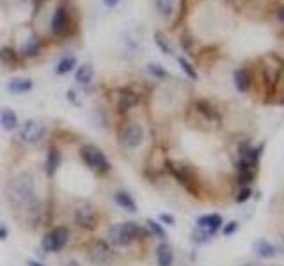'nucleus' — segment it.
Masks as SVG:
<instances>
[{
  "label": "nucleus",
  "instance_id": "obj_36",
  "mask_svg": "<svg viewBox=\"0 0 284 266\" xmlns=\"http://www.w3.org/2000/svg\"><path fill=\"white\" fill-rule=\"evenodd\" d=\"M158 218H160V222L167 223V226H174V222H176V218L172 217V215H169V213H162Z\"/></svg>",
  "mask_w": 284,
  "mask_h": 266
},
{
  "label": "nucleus",
  "instance_id": "obj_9",
  "mask_svg": "<svg viewBox=\"0 0 284 266\" xmlns=\"http://www.w3.org/2000/svg\"><path fill=\"white\" fill-rule=\"evenodd\" d=\"M87 256H89V261L93 264L98 266H105L112 261L114 252L110 249V245L107 243L105 240H94L93 243L89 245V250H87Z\"/></svg>",
  "mask_w": 284,
  "mask_h": 266
},
{
  "label": "nucleus",
  "instance_id": "obj_12",
  "mask_svg": "<svg viewBox=\"0 0 284 266\" xmlns=\"http://www.w3.org/2000/svg\"><path fill=\"white\" fill-rule=\"evenodd\" d=\"M256 171H258V167L247 163L245 160H238L236 161V179H238V183H240V187H249V185L254 181Z\"/></svg>",
  "mask_w": 284,
  "mask_h": 266
},
{
  "label": "nucleus",
  "instance_id": "obj_11",
  "mask_svg": "<svg viewBox=\"0 0 284 266\" xmlns=\"http://www.w3.org/2000/svg\"><path fill=\"white\" fill-rule=\"evenodd\" d=\"M139 101H140V96L137 94L135 91H132V89H123V91H119L116 109L117 112L125 114V112H128L130 109H133Z\"/></svg>",
  "mask_w": 284,
  "mask_h": 266
},
{
  "label": "nucleus",
  "instance_id": "obj_16",
  "mask_svg": "<svg viewBox=\"0 0 284 266\" xmlns=\"http://www.w3.org/2000/svg\"><path fill=\"white\" fill-rule=\"evenodd\" d=\"M121 227H123V233H125L126 240H128L130 243H133V241H137V240H140V238L146 236L144 227L139 226L137 222H123Z\"/></svg>",
  "mask_w": 284,
  "mask_h": 266
},
{
  "label": "nucleus",
  "instance_id": "obj_38",
  "mask_svg": "<svg viewBox=\"0 0 284 266\" xmlns=\"http://www.w3.org/2000/svg\"><path fill=\"white\" fill-rule=\"evenodd\" d=\"M103 2H105V6H107V7H116L119 0H103Z\"/></svg>",
  "mask_w": 284,
  "mask_h": 266
},
{
  "label": "nucleus",
  "instance_id": "obj_6",
  "mask_svg": "<svg viewBox=\"0 0 284 266\" xmlns=\"http://www.w3.org/2000/svg\"><path fill=\"white\" fill-rule=\"evenodd\" d=\"M68 240H70V231L66 227H53L52 231H48L45 234L41 247L47 252H59V250H63L66 247Z\"/></svg>",
  "mask_w": 284,
  "mask_h": 266
},
{
  "label": "nucleus",
  "instance_id": "obj_7",
  "mask_svg": "<svg viewBox=\"0 0 284 266\" xmlns=\"http://www.w3.org/2000/svg\"><path fill=\"white\" fill-rule=\"evenodd\" d=\"M169 171L172 172V176H174L190 194L197 195V179H195V172L192 171L190 165L169 163Z\"/></svg>",
  "mask_w": 284,
  "mask_h": 266
},
{
  "label": "nucleus",
  "instance_id": "obj_22",
  "mask_svg": "<svg viewBox=\"0 0 284 266\" xmlns=\"http://www.w3.org/2000/svg\"><path fill=\"white\" fill-rule=\"evenodd\" d=\"M94 76V69L91 64H80L78 68H76V82L82 84V86H87V84H91V80H93Z\"/></svg>",
  "mask_w": 284,
  "mask_h": 266
},
{
  "label": "nucleus",
  "instance_id": "obj_33",
  "mask_svg": "<svg viewBox=\"0 0 284 266\" xmlns=\"http://www.w3.org/2000/svg\"><path fill=\"white\" fill-rule=\"evenodd\" d=\"M251 197H252L251 187H240V190H238V194H236V202L238 204H244V202H247Z\"/></svg>",
  "mask_w": 284,
  "mask_h": 266
},
{
  "label": "nucleus",
  "instance_id": "obj_30",
  "mask_svg": "<svg viewBox=\"0 0 284 266\" xmlns=\"http://www.w3.org/2000/svg\"><path fill=\"white\" fill-rule=\"evenodd\" d=\"M155 43L158 46L160 50H162L164 53H167V55H171L172 53V46L169 43V39L166 36H164L162 32H155Z\"/></svg>",
  "mask_w": 284,
  "mask_h": 266
},
{
  "label": "nucleus",
  "instance_id": "obj_43",
  "mask_svg": "<svg viewBox=\"0 0 284 266\" xmlns=\"http://www.w3.org/2000/svg\"><path fill=\"white\" fill-rule=\"evenodd\" d=\"M244 266H251V264H244Z\"/></svg>",
  "mask_w": 284,
  "mask_h": 266
},
{
  "label": "nucleus",
  "instance_id": "obj_28",
  "mask_svg": "<svg viewBox=\"0 0 284 266\" xmlns=\"http://www.w3.org/2000/svg\"><path fill=\"white\" fill-rule=\"evenodd\" d=\"M174 4H176V0H155L156 11L166 18H169L174 13Z\"/></svg>",
  "mask_w": 284,
  "mask_h": 266
},
{
  "label": "nucleus",
  "instance_id": "obj_24",
  "mask_svg": "<svg viewBox=\"0 0 284 266\" xmlns=\"http://www.w3.org/2000/svg\"><path fill=\"white\" fill-rule=\"evenodd\" d=\"M41 50V41L37 39V37H30V39H27L24 45H22V50H20V55L24 57H34L37 55Z\"/></svg>",
  "mask_w": 284,
  "mask_h": 266
},
{
  "label": "nucleus",
  "instance_id": "obj_34",
  "mask_svg": "<svg viewBox=\"0 0 284 266\" xmlns=\"http://www.w3.org/2000/svg\"><path fill=\"white\" fill-rule=\"evenodd\" d=\"M148 71L151 73L153 76H156V78H169V73L162 66H158V64H149Z\"/></svg>",
  "mask_w": 284,
  "mask_h": 266
},
{
  "label": "nucleus",
  "instance_id": "obj_42",
  "mask_svg": "<svg viewBox=\"0 0 284 266\" xmlns=\"http://www.w3.org/2000/svg\"><path fill=\"white\" fill-rule=\"evenodd\" d=\"M282 245H284V236H282Z\"/></svg>",
  "mask_w": 284,
  "mask_h": 266
},
{
  "label": "nucleus",
  "instance_id": "obj_37",
  "mask_svg": "<svg viewBox=\"0 0 284 266\" xmlns=\"http://www.w3.org/2000/svg\"><path fill=\"white\" fill-rule=\"evenodd\" d=\"M0 240H7V229H6V226H2L0 223Z\"/></svg>",
  "mask_w": 284,
  "mask_h": 266
},
{
  "label": "nucleus",
  "instance_id": "obj_14",
  "mask_svg": "<svg viewBox=\"0 0 284 266\" xmlns=\"http://www.w3.org/2000/svg\"><path fill=\"white\" fill-rule=\"evenodd\" d=\"M107 243L114 245V247H128L132 245L128 240H126L125 233H123L121 223H114L107 229Z\"/></svg>",
  "mask_w": 284,
  "mask_h": 266
},
{
  "label": "nucleus",
  "instance_id": "obj_41",
  "mask_svg": "<svg viewBox=\"0 0 284 266\" xmlns=\"http://www.w3.org/2000/svg\"><path fill=\"white\" fill-rule=\"evenodd\" d=\"M29 266H45V264L37 263V261H29Z\"/></svg>",
  "mask_w": 284,
  "mask_h": 266
},
{
  "label": "nucleus",
  "instance_id": "obj_19",
  "mask_svg": "<svg viewBox=\"0 0 284 266\" xmlns=\"http://www.w3.org/2000/svg\"><path fill=\"white\" fill-rule=\"evenodd\" d=\"M114 199H116V204H117V206L123 208V210L130 211V213H135V211H137V202L133 200V197L128 194V192L119 190V192H116Z\"/></svg>",
  "mask_w": 284,
  "mask_h": 266
},
{
  "label": "nucleus",
  "instance_id": "obj_13",
  "mask_svg": "<svg viewBox=\"0 0 284 266\" xmlns=\"http://www.w3.org/2000/svg\"><path fill=\"white\" fill-rule=\"evenodd\" d=\"M222 217L218 213H210V215H202V217L197 218V227L202 231H206L208 234H215L218 229L222 227Z\"/></svg>",
  "mask_w": 284,
  "mask_h": 266
},
{
  "label": "nucleus",
  "instance_id": "obj_40",
  "mask_svg": "<svg viewBox=\"0 0 284 266\" xmlns=\"http://www.w3.org/2000/svg\"><path fill=\"white\" fill-rule=\"evenodd\" d=\"M63 266H80V264L76 263V261H68V263H64Z\"/></svg>",
  "mask_w": 284,
  "mask_h": 266
},
{
  "label": "nucleus",
  "instance_id": "obj_31",
  "mask_svg": "<svg viewBox=\"0 0 284 266\" xmlns=\"http://www.w3.org/2000/svg\"><path fill=\"white\" fill-rule=\"evenodd\" d=\"M210 236H212V234H208V233H206V231L199 229V227H195V229L192 231V234H190L192 241H194L195 245H202V243H206V241L210 240Z\"/></svg>",
  "mask_w": 284,
  "mask_h": 266
},
{
  "label": "nucleus",
  "instance_id": "obj_27",
  "mask_svg": "<svg viewBox=\"0 0 284 266\" xmlns=\"http://www.w3.org/2000/svg\"><path fill=\"white\" fill-rule=\"evenodd\" d=\"M73 68H76V59L73 55H66L59 60V64H57V68H55V73L57 75H66V73H70Z\"/></svg>",
  "mask_w": 284,
  "mask_h": 266
},
{
  "label": "nucleus",
  "instance_id": "obj_4",
  "mask_svg": "<svg viewBox=\"0 0 284 266\" xmlns=\"http://www.w3.org/2000/svg\"><path fill=\"white\" fill-rule=\"evenodd\" d=\"M73 220L78 227L82 229H94L98 226V213H96V208L87 200H80L76 202L75 210H73Z\"/></svg>",
  "mask_w": 284,
  "mask_h": 266
},
{
  "label": "nucleus",
  "instance_id": "obj_2",
  "mask_svg": "<svg viewBox=\"0 0 284 266\" xmlns=\"http://www.w3.org/2000/svg\"><path fill=\"white\" fill-rule=\"evenodd\" d=\"M284 73V60L275 53H268L263 59V82L267 87L268 96L274 94L277 84L281 82V76Z\"/></svg>",
  "mask_w": 284,
  "mask_h": 266
},
{
  "label": "nucleus",
  "instance_id": "obj_25",
  "mask_svg": "<svg viewBox=\"0 0 284 266\" xmlns=\"http://www.w3.org/2000/svg\"><path fill=\"white\" fill-rule=\"evenodd\" d=\"M195 109H197L199 114L205 115L208 121H218V115L217 112H215V109L212 105H210L208 101H205V99H199V101H195Z\"/></svg>",
  "mask_w": 284,
  "mask_h": 266
},
{
  "label": "nucleus",
  "instance_id": "obj_17",
  "mask_svg": "<svg viewBox=\"0 0 284 266\" xmlns=\"http://www.w3.org/2000/svg\"><path fill=\"white\" fill-rule=\"evenodd\" d=\"M156 263L158 266H172L174 263V250L169 243H160L156 247Z\"/></svg>",
  "mask_w": 284,
  "mask_h": 266
},
{
  "label": "nucleus",
  "instance_id": "obj_15",
  "mask_svg": "<svg viewBox=\"0 0 284 266\" xmlns=\"http://www.w3.org/2000/svg\"><path fill=\"white\" fill-rule=\"evenodd\" d=\"M233 82H235V87L238 92H247L252 86V76L249 73V69L245 68L236 69L235 75H233Z\"/></svg>",
  "mask_w": 284,
  "mask_h": 266
},
{
  "label": "nucleus",
  "instance_id": "obj_21",
  "mask_svg": "<svg viewBox=\"0 0 284 266\" xmlns=\"http://www.w3.org/2000/svg\"><path fill=\"white\" fill-rule=\"evenodd\" d=\"M254 250L259 257H263V259H274V257L277 256L275 247L267 240H259L258 243H254Z\"/></svg>",
  "mask_w": 284,
  "mask_h": 266
},
{
  "label": "nucleus",
  "instance_id": "obj_26",
  "mask_svg": "<svg viewBox=\"0 0 284 266\" xmlns=\"http://www.w3.org/2000/svg\"><path fill=\"white\" fill-rule=\"evenodd\" d=\"M0 60H2L4 64H7V66H16V64L20 63V57H18V53L14 52L13 48L4 46V48L0 50Z\"/></svg>",
  "mask_w": 284,
  "mask_h": 266
},
{
  "label": "nucleus",
  "instance_id": "obj_5",
  "mask_svg": "<svg viewBox=\"0 0 284 266\" xmlns=\"http://www.w3.org/2000/svg\"><path fill=\"white\" fill-rule=\"evenodd\" d=\"M119 140L125 148L135 149L144 142V128L135 121H128L119 130Z\"/></svg>",
  "mask_w": 284,
  "mask_h": 266
},
{
  "label": "nucleus",
  "instance_id": "obj_23",
  "mask_svg": "<svg viewBox=\"0 0 284 266\" xmlns=\"http://www.w3.org/2000/svg\"><path fill=\"white\" fill-rule=\"evenodd\" d=\"M60 165V153L57 148H50L48 151V156H47V174L48 176H53L57 172Z\"/></svg>",
  "mask_w": 284,
  "mask_h": 266
},
{
  "label": "nucleus",
  "instance_id": "obj_39",
  "mask_svg": "<svg viewBox=\"0 0 284 266\" xmlns=\"http://www.w3.org/2000/svg\"><path fill=\"white\" fill-rule=\"evenodd\" d=\"M277 18H279V22L284 23V7H281V9L277 11Z\"/></svg>",
  "mask_w": 284,
  "mask_h": 266
},
{
  "label": "nucleus",
  "instance_id": "obj_10",
  "mask_svg": "<svg viewBox=\"0 0 284 266\" xmlns=\"http://www.w3.org/2000/svg\"><path fill=\"white\" fill-rule=\"evenodd\" d=\"M45 137V128L43 125H39L37 121H27L24 126H22L20 130V135H18V138H20L22 142H25V144L29 146H36L39 144L41 140H43Z\"/></svg>",
  "mask_w": 284,
  "mask_h": 266
},
{
  "label": "nucleus",
  "instance_id": "obj_29",
  "mask_svg": "<svg viewBox=\"0 0 284 266\" xmlns=\"http://www.w3.org/2000/svg\"><path fill=\"white\" fill-rule=\"evenodd\" d=\"M146 223H148V229H149V233H151L153 236H156L158 240H166V238H167L166 229H164L162 223H160V222L151 220V218H149V220L146 222Z\"/></svg>",
  "mask_w": 284,
  "mask_h": 266
},
{
  "label": "nucleus",
  "instance_id": "obj_20",
  "mask_svg": "<svg viewBox=\"0 0 284 266\" xmlns=\"http://www.w3.org/2000/svg\"><path fill=\"white\" fill-rule=\"evenodd\" d=\"M32 89V80L30 78H14L7 84V91L13 94H24Z\"/></svg>",
  "mask_w": 284,
  "mask_h": 266
},
{
  "label": "nucleus",
  "instance_id": "obj_32",
  "mask_svg": "<svg viewBox=\"0 0 284 266\" xmlns=\"http://www.w3.org/2000/svg\"><path fill=\"white\" fill-rule=\"evenodd\" d=\"M178 64H179V66H181V69H183V71H185V75L189 76L190 80H197V71H195L194 66H192V64L189 63V60L183 59V57H179V59H178Z\"/></svg>",
  "mask_w": 284,
  "mask_h": 266
},
{
  "label": "nucleus",
  "instance_id": "obj_1",
  "mask_svg": "<svg viewBox=\"0 0 284 266\" xmlns=\"http://www.w3.org/2000/svg\"><path fill=\"white\" fill-rule=\"evenodd\" d=\"M7 200L16 211L25 213L27 218L37 217V213L41 211L39 199H37L36 188H34V179L27 172H22V174H18L9 181V185H7Z\"/></svg>",
  "mask_w": 284,
  "mask_h": 266
},
{
  "label": "nucleus",
  "instance_id": "obj_8",
  "mask_svg": "<svg viewBox=\"0 0 284 266\" xmlns=\"http://www.w3.org/2000/svg\"><path fill=\"white\" fill-rule=\"evenodd\" d=\"M71 27H73V20H71L70 9L66 6H59L52 18V34L57 37H64L70 34Z\"/></svg>",
  "mask_w": 284,
  "mask_h": 266
},
{
  "label": "nucleus",
  "instance_id": "obj_18",
  "mask_svg": "<svg viewBox=\"0 0 284 266\" xmlns=\"http://www.w3.org/2000/svg\"><path fill=\"white\" fill-rule=\"evenodd\" d=\"M0 125L6 132H13L18 128V115L14 110L11 109H2L0 112Z\"/></svg>",
  "mask_w": 284,
  "mask_h": 266
},
{
  "label": "nucleus",
  "instance_id": "obj_3",
  "mask_svg": "<svg viewBox=\"0 0 284 266\" xmlns=\"http://www.w3.org/2000/svg\"><path fill=\"white\" fill-rule=\"evenodd\" d=\"M80 158L84 160V163L91 169L96 174H107L110 171V163L107 160L105 153L98 148V146L93 144H86L82 149H80Z\"/></svg>",
  "mask_w": 284,
  "mask_h": 266
},
{
  "label": "nucleus",
  "instance_id": "obj_35",
  "mask_svg": "<svg viewBox=\"0 0 284 266\" xmlns=\"http://www.w3.org/2000/svg\"><path fill=\"white\" fill-rule=\"evenodd\" d=\"M236 229H238V222H229L228 226H224V229H222V234L224 236H231L233 233H236Z\"/></svg>",
  "mask_w": 284,
  "mask_h": 266
}]
</instances>
